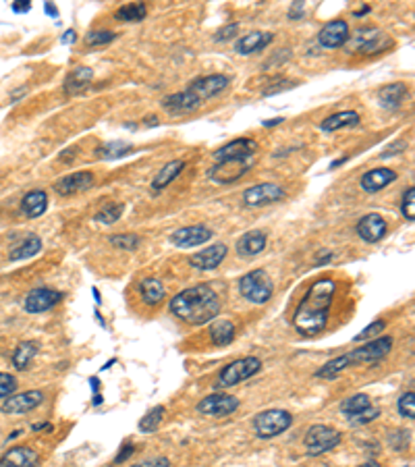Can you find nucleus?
<instances>
[{
	"label": "nucleus",
	"instance_id": "obj_1",
	"mask_svg": "<svg viewBox=\"0 0 415 467\" xmlns=\"http://www.w3.org/2000/svg\"><path fill=\"white\" fill-rule=\"evenodd\" d=\"M335 291L337 283L332 279H320L307 289L293 314V326L299 335L314 337L326 328Z\"/></svg>",
	"mask_w": 415,
	"mask_h": 467
},
{
	"label": "nucleus",
	"instance_id": "obj_2",
	"mask_svg": "<svg viewBox=\"0 0 415 467\" xmlns=\"http://www.w3.org/2000/svg\"><path fill=\"white\" fill-rule=\"evenodd\" d=\"M171 312L178 320L199 326V324L212 322L218 316L220 297L210 285H195L171 299Z\"/></svg>",
	"mask_w": 415,
	"mask_h": 467
},
{
	"label": "nucleus",
	"instance_id": "obj_3",
	"mask_svg": "<svg viewBox=\"0 0 415 467\" xmlns=\"http://www.w3.org/2000/svg\"><path fill=\"white\" fill-rule=\"evenodd\" d=\"M239 293L255 305H264L272 297V279L266 270H251L239 281Z\"/></svg>",
	"mask_w": 415,
	"mask_h": 467
},
{
	"label": "nucleus",
	"instance_id": "obj_4",
	"mask_svg": "<svg viewBox=\"0 0 415 467\" xmlns=\"http://www.w3.org/2000/svg\"><path fill=\"white\" fill-rule=\"evenodd\" d=\"M293 424V415L285 409H266L253 417V430L260 438H274L289 430Z\"/></svg>",
	"mask_w": 415,
	"mask_h": 467
},
{
	"label": "nucleus",
	"instance_id": "obj_5",
	"mask_svg": "<svg viewBox=\"0 0 415 467\" xmlns=\"http://www.w3.org/2000/svg\"><path fill=\"white\" fill-rule=\"evenodd\" d=\"M305 451L307 455L311 457H318V455H324L328 451H332L337 445H341V432L330 428V426H324V424H316L307 430L305 434Z\"/></svg>",
	"mask_w": 415,
	"mask_h": 467
},
{
	"label": "nucleus",
	"instance_id": "obj_6",
	"mask_svg": "<svg viewBox=\"0 0 415 467\" xmlns=\"http://www.w3.org/2000/svg\"><path fill=\"white\" fill-rule=\"evenodd\" d=\"M262 368V361L258 357H241L237 361H231L229 365H225L218 374L216 386L218 389H229V386H237L243 380L251 378L253 374H258Z\"/></svg>",
	"mask_w": 415,
	"mask_h": 467
},
{
	"label": "nucleus",
	"instance_id": "obj_7",
	"mask_svg": "<svg viewBox=\"0 0 415 467\" xmlns=\"http://www.w3.org/2000/svg\"><path fill=\"white\" fill-rule=\"evenodd\" d=\"M285 197V189L276 183H260V185H253L249 189H245L243 193V204L247 208H262V206H268V204H274L279 200Z\"/></svg>",
	"mask_w": 415,
	"mask_h": 467
},
{
	"label": "nucleus",
	"instance_id": "obj_8",
	"mask_svg": "<svg viewBox=\"0 0 415 467\" xmlns=\"http://www.w3.org/2000/svg\"><path fill=\"white\" fill-rule=\"evenodd\" d=\"M251 169V160H225L208 171V179L218 185H231Z\"/></svg>",
	"mask_w": 415,
	"mask_h": 467
},
{
	"label": "nucleus",
	"instance_id": "obj_9",
	"mask_svg": "<svg viewBox=\"0 0 415 467\" xmlns=\"http://www.w3.org/2000/svg\"><path fill=\"white\" fill-rule=\"evenodd\" d=\"M393 349V339L391 337H378L361 347H357L356 351L349 353V359L351 363H374L378 359H382L384 355H388V351Z\"/></svg>",
	"mask_w": 415,
	"mask_h": 467
},
{
	"label": "nucleus",
	"instance_id": "obj_10",
	"mask_svg": "<svg viewBox=\"0 0 415 467\" xmlns=\"http://www.w3.org/2000/svg\"><path fill=\"white\" fill-rule=\"evenodd\" d=\"M356 36L357 50L361 55H378V53H384L393 46V40L386 34H382L374 27H363V29L357 32Z\"/></svg>",
	"mask_w": 415,
	"mask_h": 467
},
{
	"label": "nucleus",
	"instance_id": "obj_11",
	"mask_svg": "<svg viewBox=\"0 0 415 467\" xmlns=\"http://www.w3.org/2000/svg\"><path fill=\"white\" fill-rule=\"evenodd\" d=\"M255 152H258V141L249 139V137H241V139L229 141L220 150H216L214 158L218 162H225V160H251V156Z\"/></svg>",
	"mask_w": 415,
	"mask_h": 467
},
{
	"label": "nucleus",
	"instance_id": "obj_12",
	"mask_svg": "<svg viewBox=\"0 0 415 467\" xmlns=\"http://www.w3.org/2000/svg\"><path fill=\"white\" fill-rule=\"evenodd\" d=\"M60 299H62V293L42 287V289H34L31 293H27V297L23 301V307L29 314H42V312L52 309Z\"/></svg>",
	"mask_w": 415,
	"mask_h": 467
},
{
	"label": "nucleus",
	"instance_id": "obj_13",
	"mask_svg": "<svg viewBox=\"0 0 415 467\" xmlns=\"http://www.w3.org/2000/svg\"><path fill=\"white\" fill-rule=\"evenodd\" d=\"M229 81H231V79H229L227 75H208V77H199V79H195V81L189 85V92H191L193 96H197V100L202 102V100H206V98H212V96L225 92L227 85H229Z\"/></svg>",
	"mask_w": 415,
	"mask_h": 467
},
{
	"label": "nucleus",
	"instance_id": "obj_14",
	"mask_svg": "<svg viewBox=\"0 0 415 467\" xmlns=\"http://www.w3.org/2000/svg\"><path fill=\"white\" fill-rule=\"evenodd\" d=\"M347 40H349V25L343 19H335V21L326 23L318 34V42L324 48H339Z\"/></svg>",
	"mask_w": 415,
	"mask_h": 467
},
{
	"label": "nucleus",
	"instance_id": "obj_15",
	"mask_svg": "<svg viewBox=\"0 0 415 467\" xmlns=\"http://www.w3.org/2000/svg\"><path fill=\"white\" fill-rule=\"evenodd\" d=\"M239 401L231 395H210L204 401H199L197 411L204 415H212V417H225L231 415L233 411H237Z\"/></svg>",
	"mask_w": 415,
	"mask_h": 467
},
{
	"label": "nucleus",
	"instance_id": "obj_16",
	"mask_svg": "<svg viewBox=\"0 0 415 467\" xmlns=\"http://www.w3.org/2000/svg\"><path fill=\"white\" fill-rule=\"evenodd\" d=\"M44 401V393L42 391H27L21 395H10L4 403H2V411L17 415V413H27L38 405H42Z\"/></svg>",
	"mask_w": 415,
	"mask_h": 467
},
{
	"label": "nucleus",
	"instance_id": "obj_17",
	"mask_svg": "<svg viewBox=\"0 0 415 467\" xmlns=\"http://www.w3.org/2000/svg\"><path fill=\"white\" fill-rule=\"evenodd\" d=\"M96 183V176L87 171H79V173H71V175L62 176L55 183V189L59 195H75L81 193L85 189H90Z\"/></svg>",
	"mask_w": 415,
	"mask_h": 467
},
{
	"label": "nucleus",
	"instance_id": "obj_18",
	"mask_svg": "<svg viewBox=\"0 0 415 467\" xmlns=\"http://www.w3.org/2000/svg\"><path fill=\"white\" fill-rule=\"evenodd\" d=\"M212 239V231L204 225H193V227H183L173 233L171 241L177 245V247H197V245H204Z\"/></svg>",
	"mask_w": 415,
	"mask_h": 467
},
{
	"label": "nucleus",
	"instance_id": "obj_19",
	"mask_svg": "<svg viewBox=\"0 0 415 467\" xmlns=\"http://www.w3.org/2000/svg\"><path fill=\"white\" fill-rule=\"evenodd\" d=\"M225 258H227V245L216 243V245H210L208 249L197 251L195 256H191L189 264L197 270H214L223 264Z\"/></svg>",
	"mask_w": 415,
	"mask_h": 467
},
{
	"label": "nucleus",
	"instance_id": "obj_20",
	"mask_svg": "<svg viewBox=\"0 0 415 467\" xmlns=\"http://www.w3.org/2000/svg\"><path fill=\"white\" fill-rule=\"evenodd\" d=\"M199 100L197 96H193L189 90L187 92H178L173 96H167L162 100V109L169 113V115H191L199 109Z\"/></svg>",
	"mask_w": 415,
	"mask_h": 467
},
{
	"label": "nucleus",
	"instance_id": "obj_21",
	"mask_svg": "<svg viewBox=\"0 0 415 467\" xmlns=\"http://www.w3.org/2000/svg\"><path fill=\"white\" fill-rule=\"evenodd\" d=\"M357 235L365 243H376L386 235V221L380 214H365L357 223Z\"/></svg>",
	"mask_w": 415,
	"mask_h": 467
},
{
	"label": "nucleus",
	"instance_id": "obj_22",
	"mask_svg": "<svg viewBox=\"0 0 415 467\" xmlns=\"http://www.w3.org/2000/svg\"><path fill=\"white\" fill-rule=\"evenodd\" d=\"M38 453L29 447H15L8 449L0 457V467H38Z\"/></svg>",
	"mask_w": 415,
	"mask_h": 467
},
{
	"label": "nucleus",
	"instance_id": "obj_23",
	"mask_svg": "<svg viewBox=\"0 0 415 467\" xmlns=\"http://www.w3.org/2000/svg\"><path fill=\"white\" fill-rule=\"evenodd\" d=\"M395 179H397V173H395L393 169L382 167V169L367 171L365 175L361 176L359 185H361V189H363V191H367V193H376V191L384 189L386 185H391Z\"/></svg>",
	"mask_w": 415,
	"mask_h": 467
},
{
	"label": "nucleus",
	"instance_id": "obj_24",
	"mask_svg": "<svg viewBox=\"0 0 415 467\" xmlns=\"http://www.w3.org/2000/svg\"><path fill=\"white\" fill-rule=\"evenodd\" d=\"M407 96H409V92H407L405 83H391V85H384L378 92V102L386 111H397L405 102Z\"/></svg>",
	"mask_w": 415,
	"mask_h": 467
},
{
	"label": "nucleus",
	"instance_id": "obj_25",
	"mask_svg": "<svg viewBox=\"0 0 415 467\" xmlns=\"http://www.w3.org/2000/svg\"><path fill=\"white\" fill-rule=\"evenodd\" d=\"M272 38L274 36L270 32H251V34H247V36H243L239 40L237 44H235V50H237L239 55H243V57L260 53V50H264L272 42Z\"/></svg>",
	"mask_w": 415,
	"mask_h": 467
},
{
	"label": "nucleus",
	"instance_id": "obj_26",
	"mask_svg": "<svg viewBox=\"0 0 415 467\" xmlns=\"http://www.w3.org/2000/svg\"><path fill=\"white\" fill-rule=\"evenodd\" d=\"M46 208H48V193L42 189L29 191L21 202V210L27 218H40L46 212Z\"/></svg>",
	"mask_w": 415,
	"mask_h": 467
},
{
	"label": "nucleus",
	"instance_id": "obj_27",
	"mask_svg": "<svg viewBox=\"0 0 415 467\" xmlns=\"http://www.w3.org/2000/svg\"><path fill=\"white\" fill-rule=\"evenodd\" d=\"M264 247H266V235L262 231H249L237 241V251L243 258H253L262 253Z\"/></svg>",
	"mask_w": 415,
	"mask_h": 467
},
{
	"label": "nucleus",
	"instance_id": "obj_28",
	"mask_svg": "<svg viewBox=\"0 0 415 467\" xmlns=\"http://www.w3.org/2000/svg\"><path fill=\"white\" fill-rule=\"evenodd\" d=\"M92 79H94V71L90 67H77L64 79V92L66 94H79L92 83Z\"/></svg>",
	"mask_w": 415,
	"mask_h": 467
},
{
	"label": "nucleus",
	"instance_id": "obj_29",
	"mask_svg": "<svg viewBox=\"0 0 415 467\" xmlns=\"http://www.w3.org/2000/svg\"><path fill=\"white\" fill-rule=\"evenodd\" d=\"M40 249H42V239H40L38 235H27L23 241H19L17 245H13V247H10L8 260H13V262L27 260V258L36 256Z\"/></svg>",
	"mask_w": 415,
	"mask_h": 467
},
{
	"label": "nucleus",
	"instance_id": "obj_30",
	"mask_svg": "<svg viewBox=\"0 0 415 467\" xmlns=\"http://www.w3.org/2000/svg\"><path fill=\"white\" fill-rule=\"evenodd\" d=\"M183 169H185V160H171V162H167V165L158 171V175L154 176V181H152V189H154V191L164 189L167 185H171V183L181 175Z\"/></svg>",
	"mask_w": 415,
	"mask_h": 467
},
{
	"label": "nucleus",
	"instance_id": "obj_31",
	"mask_svg": "<svg viewBox=\"0 0 415 467\" xmlns=\"http://www.w3.org/2000/svg\"><path fill=\"white\" fill-rule=\"evenodd\" d=\"M139 295L148 305H158L160 301H164L167 289L158 279H146L139 283Z\"/></svg>",
	"mask_w": 415,
	"mask_h": 467
},
{
	"label": "nucleus",
	"instance_id": "obj_32",
	"mask_svg": "<svg viewBox=\"0 0 415 467\" xmlns=\"http://www.w3.org/2000/svg\"><path fill=\"white\" fill-rule=\"evenodd\" d=\"M356 125H359V115L353 111H345V113H337V115L324 118L320 129L326 131V133H332V131H339V129H345V127H356Z\"/></svg>",
	"mask_w": 415,
	"mask_h": 467
},
{
	"label": "nucleus",
	"instance_id": "obj_33",
	"mask_svg": "<svg viewBox=\"0 0 415 467\" xmlns=\"http://www.w3.org/2000/svg\"><path fill=\"white\" fill-rule=\"evenodd\" d=\"M210 339H212V343L218 345V347H225V345L233 343V339H235V324H233L231 320H218V322H214L212 328H210Z\"/></svg>",
	"mask_w": 415,
	"mask_h": 467
},
{
	"label": "nucleus",
	"instance_id": "obj_34",
	"mask_svg": "<svg viewBox=\"0 0 415 467\" xmlns=\"http://www.w3.org/2000/svg\"><path fill=\"white\" fill-rule=\"evenodd\" d=\"M36 353H38V345H36L34 341L21 343L17 349L13 351V365H15L17 370H25V368L31 363V359L36 357Z\"/></svg>",
	"mask_w": 415,
	"mask_h": 467
},
{
	"label": "nucleus",
	"instance_id": "obj_35",
	"mask_svg": "<svg viewBox=\"0 0 415 467\" xmlns=\"http://www.w3.org/2000/svg\"><path fill=\"white\" fill-rule=\"evenodd\" d=\"M349 365H351L349 353H345V355L335 357V359H330L328 363H324L322 370L316 372V376H318V378H337V376H339L345 368H349Z\"/></svg>",
	"mask_w": 415,
	"mask_h": 467
},
{
	"label": "nucleus",
	"instance_id": "obj_36",
	"mask_svg": "<svg viewBox=\"0 0 415 467\" xmlns=\"http://www.w3.org/2000/svg\"><path fill=\"white\" fill-rule=\"evenodd\" d=\"M146 13H148L146 4H141V2H131V4H125V6L117 8L115 19H117V21L133 23V21H141V19L146 17Z\"/></svg>",
	"mask_w": 415,
	"mask_h": 467
},
{
	"label": "nucleus",
	"instance_id": "obj_37",
	"mask_svg": "<svg viewBox=\"0 0 415 467\" xmlns=\"http://www.w3.org/2000/svg\"><path fill=\"white\" fill-rule=\"evenodd\" d=\"M370 405H372L370 397L363 395V393H357V395L349 397V399H345V401L341 403V413L347 415V417L351 419V417H356L357 413H361L363 409H367Z\"/></svg>",
	"mask_w": 415,
	"mask_h": 467
},
{
	"label": "nucleus",
	"instance_id": "obj_38",
	"mask_svg": "<svg viewBox=\"0 0 415 467\" xmlns=\"http://www.w3.org/2000/svg\"><path fill=\"white\" fill-rule=\"evenodd\" d=\"M162 417H164V407H162V405L150 409V411L141 417V421H139V430L146 432V434L156 432L158 426H160V421H162Z\"/></svg>",
	"mask_w": 415,
	"mask_h": 467
},
{
	"label": "nucleus",
	"instance_id": "obj_39",
	"mask_svg": "<svg viewBox=\"0 0 415 467\" xmlns=\"http://www.w3.org/2000/svg\"><path fill=\"white\" fill-rule=\"evenodd\" d=\"M129 150H131V146H129V144H125V141H111V144L100 146L96 152H98V156H100V158L115 160V158H120V156L129 154Z\"/></svg>",
	"mask_w": 415,
	"mask_h": 467
},
{
	"label": "nucleus",
	"instance_id": "obj_40",
	"mask_svg": "<svg viewBox=\"0 0 415 467\" xmlns=\"http://www.w3.org/2000/svg\"><path fill=\"white\" fill-rule=\"evenodd\" d=\"M122 212H125V204H111V206H106L104 210H100L96 214V221L104 223V225H113V223L119 221Z\"/></svg>",
	"mask_w": 415,
	"mask_h": 467
},
{
	"label": "nucleus",
	"instance_id": "obj_41",
	"mask_svg": "<svg viewBox=\"0 0 415 467\" xmlns=\"http://www.w3.org/2000/svg\"><path fill=\"white\" fill-rule=\"evenodd\" d=\"M117 38L115 32H106V29H98V32H90L85 36V44L87 46H106Z\"/></svg>",
	"mask_w": 415,
	"mask_h": 467
},
{
	"label": "nucleus",
	"instance_id": "obj_42",
	"mask_svg": "<svg viewBox=\"0 0 415 467\" xmlns=\"http://www.w3.org/2000/svg\"><path fill=\"white\" fill-rule=\"evenodd\" d=\"M111 243L117 247V249H125V251H133V249H137L139 247V237L133 233H127V235H115L113 239H111Z\"/></svg>",
	"mask_w": 415,
	"mask_h": 467
},
{
	"label": "nucleus",
	"instance_id": "obj_43",
	"mask_svg": "<svg viewBox=\"0 0 415 467\" xmlns=\"http://www.w3.org/2000/svg\"><path fill=\"white\" fill-rule=\"evenodd\" d=\"M397 409H399V413L403 415V417H407V419H414L415 415V395L414 391H409V393H405L401 399H399V403H397Z\"/></svg>",
	"mask_w": 415,
	"mask_h": 467
},
{
	"label": "nucleus",
	"instance_id": "obj_44",
	"mask_svg": "<svg viewBox=\"0 0 415 467\" xmlns=\"http://www.w3.org/2000/svg\"><path fill=\"white\" fill-rule=\"evenodd\" d=\"M401 212L407 221H414L415 218V189L409 187L405 193H403V202H401Z\"/></svg>",
	"mask_w": 415,
	"mask_h": 467
},
{
	"label": "nucleus",
	"instance_id": "obj_45",
	"mask_svg": "<svg viewBox=\"0 0 415 467\" xmlns=\"http://www.w3.org/2000/svg\"><path fill=\"white\" fill-rule=\"evenodd\" d=\"M17 389V378L13 374L0 372V399H8Z\"/></svg>",
	"mask_w": 415,
	"mask_h": 467
},
{
	"label": "nucleus",
	"instance_id": "obj_46",
	"mask_svg": "<svg viewBox=\"0 0 415 467\" xmlns=\"http://www.w3.org/2000/svg\"><path fill=\"white\" fill-rule=\"evenodd\" d=\"M380 415V409L374 407V405H370L367 409H363L361 413H357L356 417H351L349 421L353 424V426H363V424H370V421H374L376 417Z\"/></svg>",
	"mask_w": 415,
	"mask_h": 467
},
{
	"label": "nucleus",
	"instance_id": "obj_47",
	"mask_svg": "<svg viewBox=\"0 0 415 467\" xmlns=\"http://www.w3.org/2000/svg\"><path fill=\"white\" fill-rule=\"evenodd\" d=\"M384 326H386V322H384V320H378V322L370 324L367 328H363V330L357 335L356 341H365V339H370V337H374V335H380V333L384 330Z\"/></svg>",
	"mask_w": 415,
	"mask_h": 467
},
{
	"label": "nucleus",
	"instance_id": "obj_48",
	"mask_svg": "<svg viewBox=\"0 0 415 467\" xmlns=\"http://www.w3.org/2000/svg\"><path fill=\"white\" fill-rule=\"evenodd\" d=\"M237 32H239V25H237V23H233V25H227L225 29L216 32L214 40H216V42H223V40H231L233 36H237Z\"/></svg>",
	"mask_w": 415,
	"mask_h": 467
},
{
	"label": "nucleus",
	"instance_id": "obj_49",
	"mask_svg": "<svg viewBox=\"0 0 415 467\" xmlns=\"http://www.w3.org/2000/svg\"><path fill=\"white\" fill-rule=\"evenodd\" d=\"M133 467H171V461L167 457H154V459H146L141 463H135Z\"/></svg>",
	"mask_w": 415,
	"mask_h": 467
},
{
	"label": "nucleus",
	"instance_id": "obj_50",
	"mask_svg": "<svg viewBox=\"0 0 415 467\" xmlns=\"http://www.w3.org/2000/svg\"><path fill=\"white\" fill-rule=\"evenodd\" d=\"M133 449H135L133 445H127V447H122V449H120L119 457L115 459V463H122V461H125L127 457H131V455H133Z\"/></svg>",
	"mask_w": 415,
	"mask_h": 467
},
{
	"label": "nucleus",
	"instance_id": "obj_51",
	"mask_svg": "<svg viewBox=\"0 0 415 467\" xmlns=\"http://www.w3.org/2000/svg\"><path fill=\"white\" fill-rule=\"evenodd\" d=\"M29 8H31V4L25 2V0H17V2H13V11H15V13H27Z\"/></svg>",
	"mask_w": 415,
	"mask_h": 467
},
{
	"label": "nucleus",
	"instance_id": "obj_52",
	"mask_svg": "<svg viewBox=\"0 0 415 467\" xmlns=\"http://www.w3.org/2000/svg\"><path fill=\"white\" fill-rule=\"evenodd\" d=\"M77 40V34H75V29H66L64 34H62V38H60V42L62 44H73Z\"/></svg>",
	"mask_w": 415,
	"mask_h": 467
},
{
	"label": "nucleus",
	"instance_id": "obj_53",
	"mask_svg": "<svg viewBox=\"0 0 415 467\" xmlns=\"http://www.w3.org/2000/svg\"><path fill=\"white\" fill-rule=\"evenodd\" d=\"M301 13H303V4H301V2H295V4H293V8L289 11V19L301 17Z\"/></svg>",
	"mask_w": 415,
	"mask_h": 467
},
{
	"label": "nucleus",
	"instance_id": "obj_54",
	"mask_svg": "<svg viewBox=\"0 0 415 467\" xmlns=\"http://www.w3.org/2000/svg\"><path fill=\"white\" fill-rule=\"evenodd\" d=\"M46 13H48V15H52V17H59V11H57V8H55V4H50V2L46 4Z\"/></svg>",
	"mask_w": 415,
	"mask_h": 467
},
{
	"label": "nucleus",
	"instance_id": "obj_55",
	"mask_svg": "<svg viewBox=\"0 0 415 467\" xmlns=\"http://www.w3.org/2000/svg\"><path fill=\"white\" fill-rule=\"evenodd\" d=\"M281 120H283V118H274V120H266L264 125H266V127H272V125H279Z\"/></svg>",
	"mask_w": 415,
	"mask_h": 467
},
{
	"label": "nucleus",
	"instance_id": "obj_56",
	"mask_svg": "<svg viewBox=\"0 0 415 467\" xmlns=\"http://www.w3.org/2000/svg\"><path fill=\"white\" fill-rule=\"evenodd\" d=\"M100 403H102V397H100V395H96V397H94V405H100Z\"/></svg>",
	"mask_w": 415,
	"mask_h": 467
},
{
	"label": "nucleus",
	"instance_id": "obj_57",
	"mask_svg": "<svg viewBox=\"0 0 415 467\" xmlns=\"http://www.w3.org/2000/svg\"><path fill=\"white\" fill-rule=\"evenodd\" d=\"M359 467H380V466H378V463H374V461H367V463H363V466H359Z\"/></svg>",
	"mask_w": 415,
	"mask_h": 467
}]
</instances>
